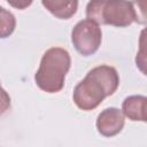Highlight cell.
I'll list each match as a JSON object with an SVG mask.
<instances>
[{"label": "cell", "instance_id": "cell-4", "mask_svg": "<svg viewBox=\"0 0 147 147\" xmlns=\"http://www.w3.org/2000/svg\"><path fill=\"white\" fill-rule=\"evenodd\" d=\"M71 41L76 51L83 56L94 54L102 41V32L99 24L88 18L79 21L71 31Z\"/></svg>", "mask_w": 147, "mask_h": 147}, {"label": "cell", "instance_id": "cell-3", "mask_svg": "<svg viewBox=\"0 0 147 147\" xmlns=\"http://www.w3.org/2000/svg\"><path fill=\"white\" fill-rule=\"evenodd\" d=\"M86 16L98 24L125 28L133 22L139 23L136 5L129 0H90Z\"/></svg>", "mask_w": 147, "mask_h": 147}, {"label": "cell", "instance_id": "cell-5", "mask_svg": "<svg viewBox=\"0 0 147 147\" xmlns=\"http://www.w3.org/2000/svg\"><path fill=\"white\" fill-rule=\"evenodd\" d=\"M124 122L125 119L122 110L116 107H110L98 115L95 126L101 136L109 138L118 134L123 130Z\"/></svg>", "mask_w": 147, "mask_h": 147}, {"label": "cell", "instance_id": "cell-10", "mask_svg": "<svg viewBox=\"0 0 147 147\" xmlns=\"http://www.w3.org/2000/svg\"><path fill=\"white\" fill-rule=\"evenodd\" d=\"M32 1L33 0H7V2L11 7H14L16 9H21V10L28 8L32 3Z\"/></svg>", "mask_w": 147, "mask_h": 147}, {"label": "cell", "instance_id": "cell-8", "mask_svg": "<svg viewBox=\"0 0 147 147\" xmlns=\"http://www.w3.org/2000/svg\"><path fill=\"white\" fill-rule=\"evenodd\" d=\"M16 28V18L13 13L0 7V38H8Z\"/></svg>", "mask_w": 147, "mask_h": 147}, {"label": "cell", "instance_id": "cell-9", "mask_svg": "<svg viewBox=\"0 0 147 147\" xmlns=\"http://www.w3.org/2000/svg\"><path fill=\"white\" fill-rule=\"evenodd\" d=\"M9 108H10V96L6 92V90L1 87L0 84V115L5 114Z\"/></svg>", "mask_w": 147, "mask_h": 147}, {"label": "cell", "instance_id": "cell-1", "mask_svg": "<svg viewBox=\"0 0 147 147\" xmlns=\"http://www.w3.org/2000/svg\"><path fill=\"white\" fill-rule=\"evenodd\" d=\"M119 85V76L114 67L101 64L91 69L74 88L75 105L85 111L95 109L105 98L113 95Z\"/></svg>", "mask_w": 147, "mask_h": 147}, {"label": "cell", "instance_id": "cell-7", "mask_svg": "<svg viewBox=\"0 0 147 147\" xmlns=\"http://www.w3.org/2000/svg\"><path fill=\"white\" fill-rule=\"evenodd\" d=\"M42 6L60 20L71 18L78 9V0H41Z\"/></svg>", "mask_w": 147, "mask_h": 147}, {"label": "cell", "instance_id": "cell-2", "mask_svg": "<svg viewBox=\"0 0 147 147\" xmlns=\"http://www.w3.org/2000/svg\"><path fill=\"white\" fill-rule=\"evenodd\" d=\"M71 65V57L67 49L52 47L47 49L41 60L34 82L37 86L47 93H57L64 86L65 76Z\"/></svg>", "mask_w": 147, "mask_h": 147}, {"label": "cell", "instance_id": "cell-6", "mask_svg": "<svg viewBox=\"0 0 147 147\" xmlns=\"http://www.w3.org/2000/svg\"><path fill=\"white\" fill-rule=\"evenodd\" d=\"M147 98L145 95H130L122 103V113L133 122H146Z\"/></svg>", "mask_w": 147, "mask_h": 147}]
</instances>
